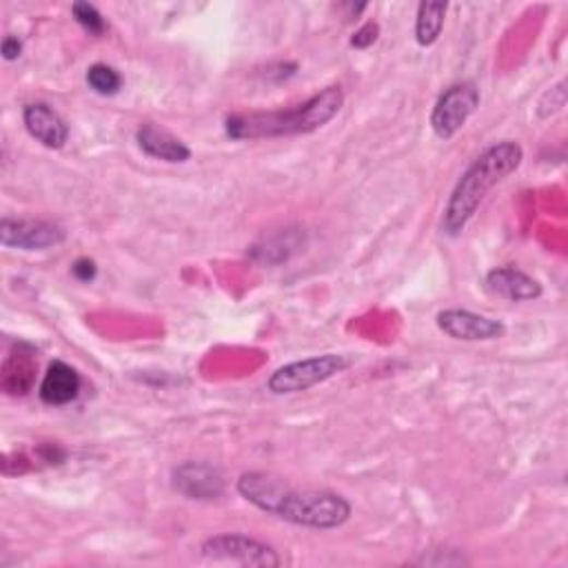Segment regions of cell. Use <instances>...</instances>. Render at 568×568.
<instances>
[{"label":"cell","mask_w":568,"mask_h":568,"mask_svg":"<svg viewBox=\"0 0 568 568\" xmlns=\"http://www.w3.org/2000/svg\"><path fill=\"white\" fill-rule=\"evenodd\" d=\"M378 36H380V25L378 23H367V25H363L358 32L353 34L351 45L355 49H367V47H371L378 40Z\"/></svg>","instance_id":"cell-18"},{"label":"cell","mask_w":568,"mask_h":568,"mask_svg":"<svg viewBox=\"0 0 568 568\" xmlns=\"http://www.w3.org/2000/svg\"><path fill=\"white\" fill-rule=\"evenodd\" d=\"M71 273H74L81 282H92L96 277V273H98V267L90 258H79L74 262V267H71Z\"/></svg>","instance_id":"cell-19"},{"label":"cell","mask_w":568,"mask_h":568,"mask_svg":"<svg viewBox=\"0 0 568 568\" xmlns=\"http://www.w3.org/2000/svg\"><path fill=\"white\" fill-rule=\"evenodd\" d=\"M486 289L493 296H500L511 303H529L542 296V284L535 277L513 267L493 269L486 275Z\"/></svg>","instance_id":"cell-10"},{"label":"cell","mask_w":568,"mask_h":568,"mask_svg":"<svg viewBox=\"0 0 568 568\" xmlns=\"http://www.w3.org/2000/svg\"><path fill=\"white\" fill-rule=\"evenodd\" d=\"M447 3H419L415 21V40L422 47H431L445 27Z\"/></svg>","instance_id":"cell-15"},{"label":"cell","mask_w":568,"mask_h":568,"mask_svg":"<svg viewBox=\"0 0 568 568\" xmlns=\"http://www.w3.org/2000/svg\"><path fill=\"white\" fill-rule=\"evenodd\" d=\"M71 14H74L79 25H83L94 36H100L107 29V23H105L103 14L94 5H90V3H76L74 8H71Z\"/></svg>","instance_id":"cell-17"},{"label":"cell","mask_w":568,"mask_h":568,"mask_svg":"<svg viewBox=\"0 0 568 568\" xmlns=\"http://www.w3.org/2000/svg\"><path fill=\"white\" fill-rule=\"evenodd\" d=\"M344 105V94L340 87H327L311 96L307 103L287 111L267 114H238L227 120V133L234 140H256V138H282L298 135L322 129L331 122Z\"/></svg>","instance_id":"cell-3"},{"label":"cell","mask_w":568,"mask_h":568,"mask_svg":"<svg viewBox=\"0 0 568 568\" xmlns=\"http://www.w3.org/2000/svg\"><path fill=\"white\" fill-rule=\"evenodd\" d=\"M238 493L260 511L307 529H338L351 518L342 495L316 488H296L264 471H249L238 480Z\"/></svg>","instance_id":"cell-1"},{"label":"cell","mask_w":568,"mask_h":568,"mask_svg":"<svg viewBox=\"0 0 568 568\" xmlns=\"http://www.w3.org/2000/svg\"><path fill=\"white\" fill-rule=\"evenodd\" d=\"M0 51H3V58H5V60H16V58H21V54H23V43H21L19 38H14V36H5L3 47H0Z\"/></svg>","instance_id":"cell-20"},{"label":"cell","mask_w":568,"mask_h":568,"mask_svg":"<svg viewBox=\"0 0 568 568\" xmlns=\"http://www.w3.org/2000/svg\"><path fill=\"white\" fill-rule=\"evenodd\" d=\"M351 365L348 358L338 353H327V355H316V358L298 360L292 365H284L277 371L271 374L267 387L275 395H289V393H300L307 391L335 374H342Z\"/></svg>","instance_id":"cell-4"},{"label":"cell","mask_w":568,"mask_h":568,"mask_svg":"<svg viewBox=\"0 0 568 568\" xmlns=\"http://www.w3.org/2000/svg\"><path fill=\"white\" fill-rule=\"evenodd\" d=\"M135 140H138V147L150 158L165 161V163H187L191 158V150L185 145V142L158 125L152 122L142 125L135 131Z\"/></svg>","instance_id":"cell-12"},{"label":"cell","mask_w":568,"mask_h":568,"mask_svg":"<svg viewBox=\"0 0 568 568\" xmlns=\"http://www.w3.org/2000/svg\"><path fill=\"white\" fill-rule=\"evenodd\" d=\"M23 122L29 135L36 138L47 150H60L69 138V127L64 125V120L45 103L25 105Z\"/></svg>","instance_id":"cell-11"},{"label":"cell","mask_w":568,"mask_h":568,"mask_svg":"<svg viewBox=\"0 0 568 568\" xmlns=\"http://www.w3.org/2000/svg\"><path fill=\"white\" fill-rule=\"evenodd\" d=\"M480 107V90L475 83H455L451 85L436 103L431 114V127L440 140L453 138L466 120Z\"/></svg>","instance_id":"cell-6"},{"label":"cell","mask_w":568,"mask_h":568,"mask_svg":"<svg viewBox=\"0 0 568 568\" xmlns=\"http://www.w3.org/2000/svg\"><path fill=\"white\" fill-rule=\"evenodd\" d=\"M174 488L182 493L187 500H218L225 493L223 473L206 462H185L174 469Z\"/></svg>","instance_id":"cell-8"},{"label":"cell","mask_w":568,"mask_h":568,"mask_svg":"<svg viewBox=\"0 0 568 568\" xmlns=\"http://www.w3.org/2000/svg\"><path fill=\"white\" fill-rule=\"evenodd\" d=\"M87 83L100 96H114L122 87V76L109 64L96 62L87 69Z\"/></svg>","instance_id":"cell-16"},{"label":"cell","mask_w":568,"mask_h":568,"mask_svg":"<svg viewBox=\"0 0 568 568\" xmlns=\"http://www.w3.org/2000/svg\"><path fill=\"white\" fill-rule=\"evenodd\" d=\"M524 161V152L513 140L497 142L488 147L458 180L449 204L445 209L442 229L449 236H458L464 232L469 221L475 216L477 206L486 198V193L507 180Z\"/></svg>","instance_id":"cell-2"},{"label":"cell","mask_w":568,"mask_h":568,"mask_svg":"<svg viewBox=\"0 0 568 568\" xmlns=\"http://www.w3.org/2000/svg\"><path fill=\"white\" fill-rule=\"evenodd\" d=\"M202 555L213 561H236L245 566H280L277 553L253 537H247L242 533H225L209 537L202 542Z\"/></svg>","instance_id":"cell-5"},{"label":"cell","mask_w":568,"mask_h":568,"mask_svg":"<svg viewBox=\"0 0 568 568\" xmlns=\"http://www.w3.org/2000/svg\"><path fill=\"white\" fill-rule=\"evenodd\" d=\"M438 327L453 340L462 342H488L505 335V324L495 318L480 316L466 309H447L438 313Z\"/></svg>","instance_id":"cell-9"},{"label":"cell","mask_w":568,"mask_h":568,"mask_svg":"<svg viewBox=\"0 0 568 568\" xmlns=\"http://www.w3.org/2000/svg\"><path fill=\"white\" fill-rule=\"evenodd\" d=\"M0 242L8 249L45 251L64 242V229L49 221H0Z\"/></svg>","instance_id":"cell-7"},{"label":"cell","mask_w":568,"mask_h":568,"mask_svg":"<svg viewBox=\"0 0 568 568\" xmlns=\"http://www.w3.org/2000/svg\"><path fill=\"white\" fill-rule=\"evenodd\" d=\"M36 380V365L32 360L29 353L14 351L3 365V384L8 395H27L34 387Z\"/></svg>","instance_id":"cell-14"},{"label":"cell","mask_w":568,"mask_h":568,"mask_svg":"<svg viewBox=\"0 0 568 568\" xmlns=\"http://www.w3.org/2000/svg\"><path fill=\"white\" fill-rule=\"evenodd\" d=\"M40 400L49 406H64L74 402L81 393V376L76 369H71L67 363H51L47 367V374L40 382Z\"/></svg>","instance_id":"cell-13"}]
</instances>
